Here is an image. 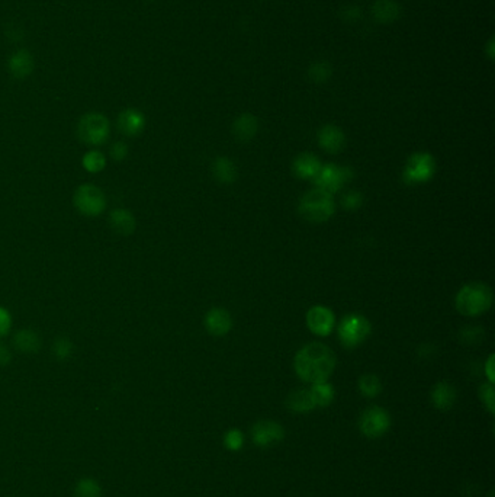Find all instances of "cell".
Instances as JSON below:
<instances>
[{
	"label": "cell",
	"mask_w": 495,
	"mask_h": 497,
	"mask_svg": "<svg viewBox=\"0 0 495 497\" xmlns=\"http://www.w3.org/2000/svg\"><path fill=\"white\" fill-rule=\"evenodd\" d=\"M295 372L302 381L316 384L327 381L335 368L333 350L323 343H309L295 355Z\"/></svg>",
	"instance_id": "1"
},
{
	"label": "cell",
	"mask_w": 495,
	"mask_h": 497,
	"mask_svg": "<svg viewBox=\"0 0 495 497\" xmlns=\"http://www.w3.org/2000/svg\"><path fill=\"white\" fill-rule=\"evenodd\" d=\"M492 304V291L482 282L465 285L456 295V308L461 314L475 317L489 310Z\"/></svg>",
	"instance_id": "2"
},
{
	"label": "cell",
	"mask_w": 495,
	"mask_h": 497,
	"mask_svg": "<svg viewBox=\"0 0 495 497\" xmlns=\"http://www.w3.org/2000/svg\"><path fill=\"white\" fill-rule=\"evenodd\" d=\"M334 210L333 195L320 188L307 192L300 203V214L311 223H324L330 220Z\"/></svg>",
	"instance_id": "3"
},
{
	"label": "cell",
	"mask_w": 495,
	"mask_h": 497,
	"mask_svg": "<svg viewBox=\"0 0 495 497\" xmlns=\"http://www.w3.org/2000/svg\"><path fill=\"white\" fill-rule=\"evenodd\" d=\"M81 140L89 146H101L109 137V121L102 114L85 115L77 128Z\"/></svg>",
	"instance_id": "4"
},
{
	"label": "cell",
	"mask_w": 495,
	"mask_h": 497,
	"mask_svg": "<svg viewBox=\"0 0 495 497\" xmlns=\"http://www.w3.org/2000/svg\"><path fill=\"white\" fill-rule=\"evenodd\" d=\"M435 173V162L428 153H414L410 156L403 172L404 182L417 185L428 182Z\"/></svg>",
	"instance_id": "5"
},
{
	"label": "cell",
	"mask_w": 495,
	"mask_h": 497,
	"mask_svg": "<svg viewBox=\"0 0 495 497\" xmlns=\"http://www.w3.org/2000/svg\"><path fill=\"white\" fill-rule=\"evenodd\" d=\"M370 333V323L361 314H349L339 326V337L344 346L354 348L365 342Z\"/></svg>",
	"instance_id": "6"
},
{
	"label": "cell",
	"mask_w": 495,
	"mask_h": 497,
	"mask_svg": "<svg viewBox=\"0 0 495 497\" xmlns=\"http://www.w3.org/2000/svg\"><path fill=\"white\" fill-rule=\"evenodd\" d=\"M74 205L82 214L95 217L101 214L106 207L105 193L95 185L78 186L74 193Z\"/></svg>",
	"instance_id": "7"
},
{
	"label": "cell",
	"mask_w": 495,
	"mask_h": 497,
	"mask_svg": "<svg viewBox=\"0 0 495 497\" xmlns=\"http://www.w3.org/2000/svg\"><path fill=\"white\" fill-rule=\"evenodd\" d=\"M351 179V170L346 166L339 165H326L321 166L320 172L314 177L316 188H320L328 193H334L340 191Z\"/></svg>",
	"instance_id": "8"
},
{
	"label": "cell",
	"mask_w": 495,
	"mask_h": 497,
	"mask_svg": "<svg viewBox=\"0 0 495 497\" xmlns=\"http://www.w3.org/2000/svg\"><path fill=\"white\" fill-rule=\"evenodd\" d=\"M391 426V417L382 407L373 406L366 409L359 421V428L368 438H379L385 435Z\"/></svg>",
	"instance_id": "9"
},
{
	"label": "cell",
	"mask_w": 495,
	"mask_h": 497,
	"mask_svg": "<svg viewBox=\"0 0 495 497\" xmlns=\"http://www.w3.org/2000/svg\"><path fill=\"white\" fill-rule=\"evenodd\" d=\"M285 436L284 428L272 421L257 422L251 429V438L257 447L269 448L276 444H279Z\"/></svg>",
	"instance_id": "10"
},
{
	"label": "cell",
	"mask_w": 495,
	"mask_h": 497,
	"mask_svg": "<svg viewBox=\"0 0 495 497\" xmlns=\"http://www.w3.org/2000/svg\"><path fill=\"white\" fill-rule=\"evenodd\" d=\"M307 326L316 336H327L334 327V314L323 306H315L307 313Z\"/></svg>",
	"instance_id": "11"
},
{
	"label": "cell",
	"mask_w": 495,
	"mask_h": 497,
	"mask_svg": "<svg viewBox=\"0 0 495 497\" xmlns=\"http://www.w3.org/2000/svg\"><path fill=\"white\" fill-rule=\"evenodd\" d=\"M232 320L228 311L223 308H212L205 315V327L211 334L223 336L231 330Z\"/></svg>",
	"instance_id": "12"
},
{
	"label": "cell",
	"mask_w": 495,
	"mask_h": 497,
	"mask_svg": "<svg viewBox=\"0 0 495 497\" xmlns=\"http://www.w3.org/2000/svg\"><path fill=\"white\" fill-rule=\"evenodd\" d=\"M319 143L327 153H339L346 143L344 132L335 125H326L319 131Z\"/></svg>",
	"instance_id": "13"
},
{
	"label": "cell",
	"mask_w": 495,
	"mask_h": 497,
	"mask_svg": "<svg viewBox=\"0 0 495 497\" xmlns=\"http://www.w3.org/2000/svg\"><path fill=\"white\" fill-rule=\"evenodd\" d=\"M144 125L146 118L137 109H125L120 114V118H118V127H120V130L125 135H138L144 130Z\"/></svg>",
	"instance_id": "14"
},
{
	"label": "cell",
	"mask_w": 495,
	"mask_h": 497,
	"mask_svg": "<svg viewBox=\"0 0 495 497\" xmlns=\"http://www.w3.org/2000/svg\"><path fill=\"white\" fill-rule=\"evenodd\" d=\"M321 162L311 153H302L295 158L293 173L301 179H314L321 169Z\"/></svg>",
	"instance_id": "15"
},
{
	"label": "cell",
	"mask_w": 495,
	"mask_h": 497,
	"mask_svg": "<svg viewBox=\"0 0 495 497\" xmlns=\"http://www.w3.org/2000/svg\"><path fill=\"white\" fill-rule=\"evenodd\" d=\"M372 15L381 24H391L400 18L401 8L395 0H376L372 6Z\"/></svg>",
	"instance_id": "16"
},
{
	"label": "cell",
	"mask_w": 495,
	"mask_h": 497,
	"mask_svg": "<svg viewBox=\"0 0 495 497\" xmlns=\"http://www.w3.org/2000/svg\"><path fill=\"white\" fill-rule=\"evenodd\" d=\"M257 119L251 114H243L232 124V134L239 142H249L257 132Z\"/></svg>",
	"instance_id": "17"
},
{
	"label": "cell",
	"mask_w": 495,
	"mask_h": 497,
	"mask_svg": "<svg viewBox=\"0 0 495 497\" xmlns=\"http://www.w3.org/2000/svg\"><path fill=\"white\" fill-rule=\"evenodd\" d=\"M431 402L435 409L449 410L456 402V391L449 383L435 384L431 391Z\"/></svg>",
	"instance_id": "18"
},
{
	"label": "cell",
	"mask_w": 495,
	"mask_h": 497,
	"mask_svg": "<svg viewBox=\"0 0 495 497\" xmlns=\"http://www.w3.org/2000/svg\"><path fill=\"white\" fill-rule=\"evenodd\" d=\"M286 406L289 410L295 411V413H307L315 409V403L311 395L309 390L305 388H300L295 390L288 395L286 400Z\"/></svg>",
	"instance_id": "19"
},
{
	"label": "cell",
	"mask_w": 495,
	"mask_h": 497,
	"mask_svg": "<svg viewBox=\"0 0 495 497\" xmlns=\"http://www.w3.org/2000/svg\"><path fill=\"white\" fill-rule=\"evenodd\" d=\"M111 226L116 233L128 236L135 230V218L128 210H115L111 214Z\"/></svg>",
	"instance_id": "20"
},
{
	"label": "cell",
	"mask_w": 495,
	"mask_h": 497,
	"mask_svg": "<svg viewBox=\"0 0 495 497\" xmlns=\"http://www.w3.org/2000/svg\"><path fill=\"white\" fill-rule=\"evenodd\" d=\"M212 173L218 182L231 184L235 181L237 169L234 163L227 157H218L212 165Z\"/></svg>",
	"instance_id": "21"
},
{
	"label": "cell",
	"mask_w": 495,
	"mask_h": 497,
	"mask_svg": "<svg viewBox=\"0 0 495 497\" xmlns=\"http://www.w3.org/2000/svg\"><path fill=\"white\" fill-rule=\"evenodd\" d=\"M32 66H34L32 57L25 50H21V51H18L16 54H13L11 62H9V69L16 77L28 76L32 70Z\"/></svg>",
	"instance_id": "22"
},
{
	"label": "cell",
	"mask_w": 495,
	"mask_h": 497,
	"mask_svg": "<svg viewBox=\"0 0 495 497\" xmlns=\"http://www.w3.org/2000/svg\"><path fill=\"white\" fill-rule=\"evenodd\" d=\"M15 345L19 350L27 352V353H32L36 352L41 346V339H39V336L32 332V330H21L15 334Z\"/></svg>",
	"instance_id": "23"
},
{
	"label": "cell",
	"mask_w": 495,
	"mask_h": 497,
	"mask_svg": "<svg viewBox=\"0 0 495 497\" xmlns=\"http://www.w3.org/2000/svg\"><path fill=\"white\" fill-rule=\"evenodd\" d=\"M309 391L314 399L315 407H327L334 400V388L327 381L312 384Z\"/></svg>",
	"instance_id": "24"
},
{
	"label": "cell",
	"mask_w": 495,
	"mask_h": 497,
	"mask_svg": "<svg viewBox=\"0 0 495 497\" xmlns=\"http://www.w3.org/2000/svg\"><path fill=\"white\" fill-rule=\"evenodd\" d=\"M359 390L365 397H376L381 393L382 384L376 375L366 374L359 380Z\"/></svg>",
	"instance_id": "25"
},
{
	"label": "cell",
	"mask_w": 495,
	"mask_h": 497,
	"mask_svg": "<svg viewBox=\"0 0 495 497\" xmlns=\"http://www.w3.org/2000/svg\"><path fill=\"white\" fill-rule=\"evenodd\" d=\"M333 74V69L327 62H316L309 66L308 76L314 83H324Z\"/></svg>",
	"instance_id": "26"
},
{
	"label": "cell",
	"mask_w": 495,
	"mask_h": 497,
	"mask_svg": "<svg viewBox=\"0 0 495 497\" xmlns=\"http://www.w3.org/2000/svg\"><path fill=\"white\" fill-rule=\"evenodd\" d=\"M102 489L93 479H83L76 486V497H101Z\"/></svg>",
	"instance_id": "27"
},
{
	"label": "cell",
	"mask_w": 495,
	"mask_h": 497,
	"mask_svg": "<svg viewBox=\"0 0 495 497\" xmlns=\"http://www.w3.org/2000/svg\"><path fill=\"white\" fill-rule=\"evenodd\" d=\"M105 165H106V158L101 151L93 150L83 157V166L90 173H97L104 170Z\"/></svg>",
	"instance_id": "28"
},
{
	"label": "cell",
	"mask_w": 495,
	"mask_h": 497,
	"mask_svg": "<svg viewBox=\"0 0 495 497\" xmlns=\"http://www.w3.org/2000/svg\"><path fill=\"white\" fill-rule=\"evenodd\" d=\"M224 445L227 449L230 451H239L243 448L244 445V435L240 432V430H237V429H231L225 433L224 436Z\"/></svg>",
	"instance_id": "29"
},
{
	"label": "cell",
	"mask_w": 495,
	"mask_h": 497,
	"mask_svg": "<svg viewBox=\"0 0 495 497\" xmlns=\"http://www.w3.org/2000/svg\"><path fill=\"white\" fill-rule=\"evenodd\" d=\"M73 350V345L66 337H60V339H57L54 343V353L58 358V360H67V358L71 355Z\"/></svg>",
	"instance_id": "30"
},
{
	"label": "cell",
	"mask_w": 495,
	"mask_h": 497,
	"mask_svg": "<svg viewBox=\"0 0 495 497\" xmlns=\"http://www.w3.org/2000/svg\"><path fill=\"white\" fill-rule=\"evenodd\" d=\"M480 395H481V400H482V403L485 404V407H487L491 413H494V410H495V400H494L495 395H494L492 384L488 383V384L481 386V388H480Z\"/></svg>",
	"instance_id": "31"
},
{
	"label": "cell",
	"mask_w": 495,
	"mask_h": 497,
	"mask_svg": "<svg viewBox=\"0 0 495 497\" xmlns=\"http://www.w3.org/2000/svg\"><path fill=\"white\" fill-rule=\"evenodd\" d=\"M342 204L347 210L359 208L362 204V195L356 191H350V192L344 193V196L342 198Z\"/></svg>",
	"instance_id": "32"
},
{
	"label": "cell",
	"mask_w": 495,
	"mask_h": 497,
	"mask_svg": "<svg viewBox=\"0 0 495 497\" xmlns=\"http://www.w3.org/2000/svg\"><path fill=\"white\" fill-rule=\"evenodd\" d=\"M12 327V317H11V313L4 308V307H0V337L2 336H6L9 333Z\"/></svg>",
	"instance_id": "33"
},
{
	"label": "cell",
	"mask_w": 495,
	"mask_h": 497,
	"mask_svg": "<svg viewBox=\"0 0 495 497\" xmlns=\"http://www.w3.org/2000/svg\"><path fill=\"white\" fill-rule=\"evenodd\" d=\"M128 154V147L125 143H115L111 147V156L115 158V161H124Z\"/></svg>",
	"instance_id": "34"
},
{
	"label": "cell",
	"mask_w": 495,
	"mask_h": 497,
	"mask_svg": "<svg viewBox=\"0 0 495 497\" xmlns=\"http://www.w3.org/2000/svg\"><path fill=\"white\" fill-rule=\"evenodd\" d=\"M343 13V19L347 22H353L356 19L361 18V9L358 6H347L342 11Z\"/></svg>",
	"instance_id": "35"
},
{
	"label": "cell",
	"mask_w": 495,
	"mask_h": 497,
	"mask_svg": "<svg viewBox=\"0 0 495 497\" xmlns=\"http://www.w3.org/2000/svg\"><path fill=\"white\" fill-rule=\"evenodd\" d=\"M11 361V352L5 345H0V365H6Z\"/></svg>",
	"instance_id": "36"
},
{
	"label": "cell",
	"mask_w": 495,
	"mask_h": 497,
	"mask_svg": "<svg viewBox=\"0 0 495 497\" xmlns=\"http://www.w3.org/2000/svg\"><path fill=\"white\" fill-rule=\"evenodd\" d=\"M485 372L488 376V381L492 384L494 383V356L492 355L488 358V362L485 364Z\"/></svg>",
	"instance_id": "37"
},
{
	"label": "cell",
	"mask_w": 495,
	"mask_h": 497,
	"mask_svg": "<svg viewBox=\"0 0 495 497\" xmlns=\"http://www.w3.org/2000/svg\"><path fill=\"white\" fill-rule=\"evenodd\" d=\"M489 48L492 50V41H489ZM489 58H492V53H489Z\"/></svg>",
	"instance_id": "38"
}]
</instances>
